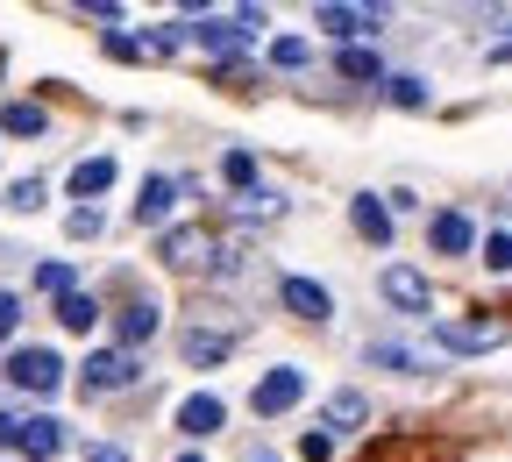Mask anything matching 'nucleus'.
Masks as SVG:
<instances>
[{
  "mask_svg": "<svg viewBox=\"0 0 512 462\" xmlns=\"http://www.w3.org/2000/svg\"><path fill=\"white\" fill-rule=\"evenodd\" d=\"M434 342H441V356H484V349H505V342H512V320H505V313L434 320Z\"/></svg>",
  "mask_w": 512,
  "mask_h": 462,
  "instance_id": "1",
  "label": "nucleus"
},
{
  "mask_svg": "<svg viewBox=\"0 0 512 462\" xmlns=\"http://www.w3.org/2000/svg\"><path fill=\"white\" fill-rule=\"evenodd\" d=\"M0 441H8L15 455H29V462H57L64 455V420H50V413H0Z\"/></svg>",
  "mask_w": 512,
  "mask_h": 462,
  "instance_id": "2",
  "label": "nucleus"
},
{
  "mask_svg": "<svg viewBox=\"0 0 512 462\" xmlns=\"http://www.w3.org/2000/svg\"><path fill=\"white\" fill-rule=\"evenodd\" d=\"M171 271H185V278H200V271H214L221 263V235L207 228V221H185V228H171L164 235V249H157Z\"/></svg>",
  "mask_w": 512,
  "mask_h": 462,
  "instance_id": "3",
  "label": "nucleus"
},
{
  "mask_svg": "<svg viewBox=\"0 0 512 462\" xmlns=\"http://www.w3.org/2000/svg\"><path fill=\"white\" fill-rule=\"evenodd\" d=\"M299 399H306V370H299V363H285V370H271V377H256L249 413H256V420H278V413H292Z\"/></svg>",
  "mask_w": 512,
  "mask_h": 462,
  "instance_id": "4",
  "label": "nucleus"
},
{
  "mask_svg": "<svg viewBox=\"0 0 512 462\" xmlns=\"http://www.w3.org/2000/svg\"><path fill=\"white\" fill-rule=\"evenodd\" d=\"M313 22L328 29V36H342V50H349V36L370 50V36L384 29V8H342V0H320V8H313Z\"/></svg>",
  "mask_w": 512,
  "mask_h": 462,
  "instance_id": "5",
  "label": "nucleus"
},
{
  "mask_svg": "<svg viewBox=\"0 0 512 462\" xmlns=\"http://www.w3.org/2000/svg\"><path fill=\"white\" fill-rule=\"evenodd\" d=\"M8 384L15 391H57L64 384V356L57 349H15L8 356Z\"/></svg>",
  "mask_w": 512,
  "mask_h": 462,
  "instance_id": "6",
  "label": "nucleus"
},
{
  "mask_svg": "<svg viewBox=\"0 0 512 462\" xmlns=\"http://www.w3.org/2000/svg\"><path fill=\"white\" fill-rule=\"evenodd\" d=\"M377 292L392 299L399 313H427V299H434V292H427V278L413 271V263H384V278H377Z\"/></svg>",
  "mask_w": 512,
  "mask_h": 462,
  "instance_id": "7",
  "label": "nucleus"
},
{
  "mask_svg": "<svg viewBox=\"0 0 512 462\" xmlns=\"http://www.w3.org/2000/svg\"><path fill=\"white\" fill-rule=\"evenodd\" d=\"M79 377H86V391H121V384H136V356L128 349H93Z\"/></svg>",
  "mask_w": 512,
  "mask_h": 462,
  "instance_id": "8",
  "label": "nucleus"
},
{
  "mask_svg": "<svg viewBox=\"0 0 512 462\" xmlns=\"http://www.w3.org/2000/svg\"><path fill=\"white\" fill-rule=\"evenodd\" d=\"M349 221H356V235H363L370 249L392 242V207H384L377 192H356V200H349Z\"/></svg>",
  "mask_w": 512,
  "mask_h": 462,
  "instance_id": "9",
  "label": "nucleus"
},
{
  "mask_svg": "<svg viewBox=\"0 0 512 462\" xmlns=\"http://www.w3.org/2000/svg\"><path fill=\"white\" fill-rule=\"evenodd\" d=\"M114 327H121V349H128V356H136V349H143V342H150V335H157V327H164V313H157V306H150V299H128V306H121V320H114Z\"/></svg>",
  "mask_w": 512,
  "mask_h": 462,
  "instance_id": "10",
  "label": "nucleus"
},
{
  "mask_svg": "<svg viewBox=\"0 0 512 462\" xmlns=\"http://www.w3.org/2000/svg\"><path fill=\"white\" fill-rule=\"evenodd\" d=\"M278 299H285V306H292L299 320H335V299L320 292L313 278H285V285H278Z\"/></svg>",
  "mask_w": 512,
  "mask_h": 462,
  "instance_id": "11",
  "label": "nucleus"
},
{
  "mask_svg": "<svg viewBox=\"0 0 512 462\" xmlns=\"http://www.w3.org/2000/svg\"><path fill=\"white\" fill-rule=\"evenodd\" d=\"M178 192H185V178H171V171H157V178H143V200H136V221H164L171 214V200H178Z\"/></svg>",
  "mask_w": 512,
  "mask_h": 462,
  "instance_id": "12",
  "label": "nucleus"
},
{
  "mask_svg": "<svg viewBox=\"0 0 512 462\" xmlns=\"http://www.w3.org/2000/svg\"><path fill=\"white\" fill-rule=\"evenodd\" d=\"M221 420H228V406L214 399V391H192V399L178 406V434H214Z\"/></svg>",
  "mask_w": 512,
  "mask_h": 462,
  "instance_id": "13",
  "label": "nucleus"
},
{
  "mask_svg": "<svg viewBox=\"0 0 512 462\" xmlns=\"http://www.w3.org/2000/svg\"><path fill=\"white\" fill-rule=\"evenodd\" d=\"M434 249L441 256H470L477 249V221L470 214H434Z\"/></svg>",
  "mask_w": 512,
  "mask_h": 462,
  "instance_id": "14",
  "label": "nucleus"
},
{
  "mask_svg": "<svg viewBox=\"0 0 512 462\" xmlns=\"http://www.w3.org/2000/svg\"><path fill=\"white\" fill-rule=\"evenodd\" d=\"M278 214H285V192H271V185L235 192V221H278Z\"/></svg>",
  "mask_w": 512,
  "mask_h": 462,
  "instance_id": "15",
  "label": "nucleus"
},
{
  "mask_svg": "<svg viewBox=\"0 0 512 462\" xmlns=\"http://www.w3.org/2000/svg\"><path fill=\"white\" fill-rule=\"evenodd\" d=\"M370 420V399H363V391H335V399H328V420H320V427H328V434H342V427H363Z\"/></svg>",
  "mask_w": 512,
  "mask_h": 462,
  "instance_id": "16",
  "label": "nucleus"
},
{
  "mask_svg": "<svg viewBox=\"0 0 512 462\" xmlns=\"http://www.w3.org/2000/svg\"><path fill=\"white\" fill-rule=\"evenodd\" d=\"M370 363L377 370H434L427 349H406V342H370Z\"/></svg>",
  "mask_w": 512,
  "mask_h": 462,
  "instance_id": "17",
  "label": "nucleus"
},
{
  "mask_svg": "<svg viewBox=\"0 0 512 462\" xmlns=\"http://www.w3.org/2000/svg\"><path fill=\"white\" fill-rule=\"evenodd\" d=\"M114 171H121L114 157H86V164L72 171V192H79V200H100V192L114 185Z\"/></svg>",
  "mask_w": 512,
  "mask_h": 462,
  "instance_id": "18",
  "label": "nucleus"
},
{
  "mask_svg": "<svg viewBox=\"0 0 512 462\" xmlns=\"http://www.w3.org/2000/svg\"><path fill=\"white\" fill-rule=\"evenodd\" d=\"M0 128H8V136H43L50 114H43L36 100H8V107H0Z\"/></svg>",
  "mask_w": 512,
  "mask_h": 462,
  "instance_id": "19",
  "label": "nucleus"
},
{
  "mask_svg": "<svg viewBox=\"0 0 512 462\" xmlns=\"http://www.w3.org/2000/svg\"><path fill=\"white\" fill-rule=\"evenodd\" d=\"M192 36H200L214 57H242V50H249V29H235V15H228V22H207V29H192Z\"/></svg>",
  "mask_w": 512,
  "mask_h": 462,
  "instance_id": "20",
  "label": "nucleus"
},
{
  "mask_svg": "<svg viewBox=\"0 0 512 462\" xmlns=\"http://www.w3.org/2000/svg\"><path fill=\"white\" fill-rule=\"evenodd\" d=\"M384 100H392V107H406V114H420V107H427V79L392 72V79H384Z\"/></svg>",
  "mask_w": 512,
  "mask_h": 462,
  "instance_id": "21",
  "label": "nucleus"
},
{
  "mask_svg": "<svg viewBox=\"0 0 512 462\" xmlns=\"http://www.w3.org/2000/svg\"><path fill=\"white\" fill-rule=\"evenodd\" d=\"M57 320H64V335H86V327L100 320V306H93L86 292H64V299H57Z\"/></svg>",
  "mask_w": 512,
  "mask_h": 462,
  "instance_id": "22",
  "label": "nucleus"
},
{
  "mask_svg": "<svg viewBox=\"0 0 512 462\" xmlns=\"http://www.w3.org/2000/svg\"><path fill=\"white\" fill-rule=\"evenodd\" d=\"M36 285L50 299H64V292H79V271H72V263H36Z\"/></svg>",
  "mask_w": 512,
  "mask_h": 462,
  "instance_id": "23",
  "label": "nucleus"
},
{
  "mask_svg": "<svg viewBox=\"0 0 512 462\" xmlns=\"http://www.w3.org/2000/svg\"><path fill=\"white\" fill-rule=\"evenodd\" d=\"M335 72H342V79H384V72H377V57H370L363 43H349V50L335 57Z\"/></svg>",
  "mask_w": 512,
  "mask_h": 462,
  "instance_id": "24",
  "label": "nucleus"
},
{
  "mask_svg": "<svg viewBox=\"0 0 512 462\" xmlns=\"http://www.w3.org/2000/svg\"><path fill=\"white\" fill-rule=\"evenodd\" d=\"M178 349H185V356H192V363H221V356H228V349H235V342H228V335H185V342H178Z\"/></svg>",
  "mask_w": 512,
  "mask_h": 462,
  "instance_id": "25",
  "label": "nucleus"
},
{
  "mask_svg": "<svg viewBox=\"0 0 512 462\" xmlns=\"http://www.w3.org/2000/svg\"><path fill=\"white\" fill-rule=\"evenodd\" d=\"M221 178H228L235 192H249V185H256V157H249V150H228V157H221Z\"/></svg>",
  "mask_w": 512,
  "mask_h": 462,
  "instance_id": "26",
  "label": "nucleus"
},
{
  "mask_svg": "<svg viewBox=\"0 0 512 462\" xmlns=\"http://www.w3.org/2000/svg\"><path fill=\"white\" fill-rule=\"evenodd\" d=\"M306 57H313V43H306V36H278V43H271V64H285V72H299Z\"/></svg>",
  "mask_w": 512,
  "mask_h": 462,
  "instance_id": "27",
  "label": "nucleus"
},
{
  "mask_svg": "<svg viewBox=\"0 0 512 462\" xmlns=\"http://www.w3.org/2000/svg\"><path fill=\"white\" fill-rule=\"evenodd\" d=\"M100 50H107L114 64H143V36H121V29H114V36H100Z\"/></svg>",
  "mask_w": 512,
  "mask_h": 462,
  "instance_id": "28",
  "label": "nucleus"
},
{
  "mask_svg": "<svg viewBox=\"0 0 512 462\" xmlns=\"http://www.w3.org/2000/svg\"><path fill=\"white\" fill-rule=\"evenodd\" d=\"M484 263H491V271H512V228L484 235Z\"/></svg>",
  "mask_w": 512,
  "mask_h": 462,
  "instance_id": "29",
  "label": "nucleus"
},
{
  "mask_svg": "<svg viewBox=\"0 0 512 462\" xmlns=\"http://www.w3.org/2000/svg\"><path fill=\"white\" fill-rule=\"evenodd\" d=\"M64 228H72V242H93V235L107 228V214H100V207H79V214L64 221Z\"/></svg>",
  "mask_w": 512,
  "mask_h": 462,
  "instance_id": "30",
  "label": "nucleus"
},
{
  "mask_svg": "<svg viewBox=\"0 0 512 462\" xmlns=\"http://www.w3.org/2000/svg\"><path fill=\"white\" fill-rule=\"evenodd\" d=\"M299 455H306V462H335V434H328V427H313V434L299 441Z\"/></svg>",
  "mask_w": 512,
  "mask_h": 462,
  "instance_id": "31",
  "label": "nucleus"
},
{
  "mask_svg": "<svg viewBox=\"0 0 512 462\" xmlns=\"http://www.w3.org/2000/svg\"><path fill=\"white\" fill-rule=\"evenodd\" d=\"M8 207H22V214H29V207H43V178H22V185L8 192Z\"/></svg>",
  "mask_w": 512,
  "mask_h": 462,
  "instance_id": "32",
  "label": "nucleus"
},
{
  "mask_svg": "<svg viewBox=\"0 0 512 462\" xmlns=\"http://www.w3.org/2000/svg\"><path fill=\"white\" fill-rule=\"evenodd\" d=\"M15 320H22V299H15V292H0V342L15 335Z\"/></svg>",
  "mask_w": 512,
  "mask_h": 462,
  "instance_id": "33",
  "label": "nucleus"
},
{
  "mask_svg": "<svg viewBox=\"0 0 512 462\" xmlns=\"http://www.w3.org/2000/svg\"><path fill=\"white\" fill-rule=\"evenodd\" d=\"M86 462H128V448H114V441H100V448H86Z\"/></svg>",
  "mask_w": 512,
  "mask_h": 462,
  "instance_id": "34",
  "label": "nucleus"
},
{
  "mask_svg": "<svg viewBox=\"0 0 512 462\" xmlns=\"http://www.w3.org/2000/svg\"><path fill=\"white\" fill-rule=\"evenodd\" d=\"M491 64H512V43H498V50H491Z\"/></svg>",
  "mask_w": 512,
  "mask_h": 462,
  "instance_id": "35",
  "label": "nucleus"
},
{
  "mask_svg": "<svg viewBox=\"0 0 512 462\" xmlns=\"http://www.w3.org/2000/svg\"><path fill=\"white\" fill-rule=\"evenodd\" d=\"M178 462H200V455H178Z\"/></svg>",
  "mask_w": 512,
  "mask_h": 462,
  "instance_id": "36",
  "label": "nucleus"
},
{
  "mask_svg": "<svg viewBox=\"0 0 512 462\" xmlns=\"http://www.w3.org/2000/svg\"><path fill=\"white\" fill-rule=\"evenodd\" d=\"M0 72H8V57H0Z\"/></svg>",
  "mask_w": 512,
  "mask_h": 462,
  "instance_id": "37",
  "label": "nucleus"
},
{
  "mask_svg": "<svg viewBox=\"0 0 512 462\" xmlns=\"http://www.w3.org/2000/svg\"><path fill=\"white\" fill-rule=\"evenodd\" d=\"M256 462H271V455H256Z\"/></svg>",
  "mask_w": 512,
  "mask_h": 462,
  "instance_id": "38",
  "label": "nucleus"
}]
</instances>
